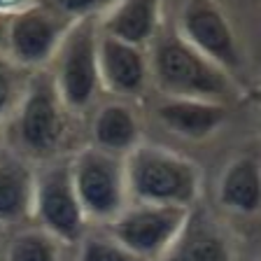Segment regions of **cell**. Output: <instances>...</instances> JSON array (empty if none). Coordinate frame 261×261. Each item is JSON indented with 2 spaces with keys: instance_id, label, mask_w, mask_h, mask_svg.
<instances>
[{
  "instance_id": "cell-1",
  "label": "cell",
  "mask_w": 261,
  "mask_h": 261,
  "mask_svg": "<svg viewBox=\"0 0 261 261\" xmlns=\"http://www.w3.org/2000/svg\"><path fill=\"white\" fill-rule=\"evenodd\" d=\"M3 142L31 163L70 156L84 145V128L63 105L47 70H35L21 103L3 128Z\"/></svg>"
},
{
  "instance_id": "cell-2",
  "label": "cell",
  "mask_w": 261,
  "mask_h": 261,
  "mask_svg": "<svg viewBox=\"0 0 261 261\" xmlns=\"http://www.w3.org/2000/svg\"><path fill=\"white\" fill-rule=\"evenodd\" d=\"M147 51L152 68V93L156 96L194 98L228 108H238L247 98V87L185 42L173 23L166 21Z\"/></svg>"
},
{
  "instance_id": "cell-3",
  "label": "cell",
  "mask_w": 261,
  "mask_h": 261,
  "mask_svg": "<svg viewBox=\"0 0 261 261\" xmlns=\"http://www.w3.org/2000/svg\"><path fill=\"white\" fill-rule=\"evenodd\" d=\"M128 198L191 210L203 201L205 175L201 163L182 149L147 138L124 159Z\"/></svg>"
},
{
  "instance_id": "cell-4",
  "label": "cell",
  "mask_w": 261,
  "mask_h": 261,
  "mask_svg": "<svg viewBox=\"0 0 261 261\" xmlns=\"http://www.w3.org/2000/svg\"><path fill=\"white\" fill-rule=\"evenodd\" d=\"M47 72L63 105L70 110L77 121L84 124L89 112L105 98L98 77L96 19H82L68 28Z\"/></svg>"
},
{
  "instance_id": "cell-5",
  "label": "cell",
  "mask_w": 261,
  "mask_h": 261,
  "mask_svg": "<svg viewBox=\"0 0 261 261\" xmlns=\"http://www.w3.org/2000/svg\"><path fill=\"white\" fill-rule=\"evenodd\" d=\"M70 177L89 226L110 224L130 201L124 159L87 142L70 154Z\"/></svg>"
},
{
  "instance_id": "cell-6",
  "label": "cell",
  "mask_w": 261,
  "mask_h": 261,
  "mask_svg": "<svg viewBox=\"0 0 261 261\" xmlns=\"http://www.w3.org/2000/svg\"><path fill=\"white\" fill-rule=\"evenodd\" d=\"M173 28L196 51H201L205 59L217 63L243 87H247L245 82L247 63L243 44L233 21L228 19L219 0H185L177 12V19L173 21Z\"/></svg>"
},
{
  "instance_id": "cell-7",
  "label": "cell",
  "mask_w": 261,
  "mask_h": 261,
  "mask_svg": "<svg viewBox=\"0 0 261 261\" xmlns=\"http://www.w3.org/2000/svg\"><path fill=\"white\" fill-rule=\"evenodd\" d=\"M31 222L68 245H75L89 228L72 187L70 156H61L35 166Z\"/></svg>"
},
{
  "instance_id": "cell-8",
  "label": "cell",
  "mask_w": 261,
  "mask_h": 261,
  "mask_svg": "<svg viewBox=\"0 0 261 261\" xmlns=\"http://www.w3.org/2000/svg\"><path fill=\"white\" fill-rule=\"evenodd\" d=\"M236 108L194 98H173V96H152L142 103L145 124L159 128L168 140L185 145H205L222 136L231 124Z\"/></svg>"
},
{
  "instance_id": "cell-9",
  "label": "cell",
  "mask_w": 261,
  "mask_h": 261,
  "mask_svg": "<svg viewBox=\"0 0 261 261\" xmlns=\"http://www.w3.org/2000/svg\"><path fill=\"white\" fill-rule=\"evenodd\" d=\"M189 210L156 203L128 201L126 207L105 224L114 238L142 261H163L175 243Z\"/></svg>"
},
{
  "instance_id": "cell-10",
  "label": "cell",
  "mask_w": 261,
  "mask_h": 261,
  "mask_svg": "<svg viewBox=\"0 0 261 261\" xmlns=\"http://www.w3.org/2000/svg\"><path fill=\"white\" fill-rule=\"evenodd\" d=\"M75 21H68L47 3L35 0L33 5L10 16L5 54L26 70H47L61 40Z\"/></svg>"
},
{
  "instance_id": "cell-11",
  "label": "cell",
  "mask_w": 261,
  "mask_h": 261,
  "mask_svg": "<svg viewBox=\"0 0 261 261\" xmlns=\"http://www.w3.org/2000/svg\"><path fill=\"white\" fill-rule=\"evenodd\" d=\"M163 261H243L240 233L210 203L201 201L187 212Z\"/></svg>"
},
{
  "instance_id": "cell-12",
  "label": "cell",
  "mask_w": 261,
  "mask_h": 261,
  "mask_svg": "<svg viewBox=\"0 0 261 261\" xmlns=\"http://www.w3.org/2000/svg\"><path fill=\"white\" fill-rule=\"evenodd\" d=\"M212 210L228 224L256 222L261 210V161L256 147H243L222 163L212 187Z\"/></svg>"
},
{
  "instance_id": "cell-13",
  "label": "cell",
  "mask_w": 261,
  "mask_h": 261,
  "mask_svg": "<svg viewBox=\"0 0 261 261\" xmlns=\"http://www.w3.org/2000/svg\"><path fill=\"white\" fill-rule=\"evenodd\" d=\"M98 77L103 96L142 105L152 96L149 51L98 31Z\"/></svg>"
},
{
  "instance_id": "cell-14",
  "label": "cell",
  "mask_w": 261,
  "mask_h": 261,
  "mask_svg": "<svg viewBox=\"0 0 261 261\" xmlns=\"http://www.w3.org/2000/svg\"><path fill=\"white\" fill-rule=\"evenodd\" d=\"M84 142L112 156L126 159L142 140H147V124L142 105L105 96L82 124Z\"/></svg>"
},
{
  "instance_id": "cell-15",
  "label": "cell",
  "mask_w": 261,
  "mask_h": 261,
  "mask_svg": "<svg viewBox=\"0 0 261 261\" xmlns=\"http://www.w3.org/2000/svg\"><path fill=\"white\" fill-rule=\"evenodd\" d=\"M96 23L103 35L149 49L159 31L166 26L163 0H112Z\"/></svg>"
},
{
  "instance_id": "cell-16",
  "label": "cell",
  "mask_w": 261,
  "mask_h": 261,
  "mask_svg": "<svg viewBox=\"0 0 261 261\" xmlns=\"http://www.w3.org/2000/svg\"><path fill=\"white\" fill-rule=\"evenodd\" d=\"M35 163L16 154L5 142L0 145V228L28 224L33 217Z\"/></svg>"
},
{
  "instance_id": "cell-17",
  "label": "cell",
  "mask_w": 261,
  "mask_h": 261,
  "mask_svg": "<svg viewBox=\"0 0 261 261\" xmlns=\"http://www.w3.org/2000/svg\"><path fill=\"white\" fill-rule=\"evenodd\" d=\"M72 245L63 243L38 224H21L5 236V261H70Z\"/></svg>"
},
{
  "instance_id": "cell-18",
  "label": "cell",
  "mask_w": 261,
  "mask_h": 261,
  "mask_svg": "<svg viewBox=\"0 0 261 261\" xmlns=\"http://www.w3.org/2000/svg\"><path fill=\"white\" fill-rule=\"evenodd\" d=\"M70 261H142L103 226H89L72 245Z\"/></svg>"
},
{
  "instance_id": "cell-19",
  "label": "cell",
  "mask_w": 261,
  "mask_h": 261,
  "mask_svg": "<svg viewBox=\"0 0 261 261\" xmlns=\"http://www.w3.org/2000/svg\"><path fill=\"white\" fill-rule=\"evenodd\" d=\"M31 75V70L21 68L5 51H0V130L7 126V121L12 119V114L21 103Z\"/></svg>"
},
{
  "instance_id": "cell-20",
  "label": "cell",
  "mask_w": 261,
  "mask_h": 261,
  "mask_svg": "<svg viewBox=\"0 0 261 261\" xmlns=\"http://www.w3.org/2000/svg\"><path fill=\"white\" fill-rule=\"evenodd\" d=\"M42 3H47L68 21H82V19H98L112 0H42Z\"/></svg>"
},
{
  "instance_id": "cell-21",
  "label": "cell",
  "mask_w": 261,
  "mask_h": 261,
  "mask_svg": "<svg viewBox=\"0 0 261 261\" xmlns=\"http://www.w3.org/2000/svg\"><path fill=\"white\" fill-rule=\"evenodd\" d=\"M35 0H0V12L3 14H16V12H21L23 7L33 5Z\"/></svg>"
},
{
  "instance_id": "cell-22",
  "label": "cell",
  "mask_w": 261,
  "mask_h": 261,
  "mask_svg": "<svg viewBox=\"0 0 261 261\" xmlns=\"http://www.w3.org/2000/svg\"><path fill=\"white\" fill-rule=\"evenodd\" d=\"M7 28H10V14H3V12H0V51H5Z\"/></svg>"
},
{
  "instance_id": "cell-23",
  "label": "cell",
  "mask_w": 261,
  "mask_h": 261,
  "mask_svg": "<svg viewBox=\"0 0 261 261\" xmlns=\"http://www.w3.org/2000/svg\"><path fill=\"white\" fill-rule=\"evenodd\" d=\"M5 236H7V231L0 228V261H5Z\"/></svg>"
},
{
  "instance_id": "cell-24",
  "label": "cell",
  "mask_w": 261,
  "mask_h": 261,
  "mask_svg": "<svg viewBox=\"0 0 261 261\" xmlns=\"http://www.w3.org/2000/svg\"><path fill=\"white\" fill-rule=\"evenodd\" d=\"M0 145H3V130H0Z\"/></svg>"
}]
</instances>
